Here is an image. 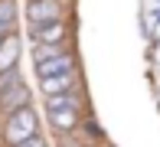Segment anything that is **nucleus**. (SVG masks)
Here are the masks:
<instances>
[{
    "label": "nucleus",
    "mask_w": 160,
    "mask_h": 147,
    "mask_svg": "<svg viewBox=\"0 0 160 147\" xmlns=\"http://www.w3.org/2000/svg\"><path fill=\"white\" fill-rule=\"evenodd\" d=\"M3 134H7V141H10V144H20L23 137L36 134V111H33L30 105H23V108H17V111H10Z\"/></svg>",
    "instance_id": "1"
},
{
    "label": "nucleus",
    "mask_w": 160,
    "mask_h": 147,
    "mask_svg": "<svg viewBox=\"0 0 160 147\" xmlns=\"http://www.w3.org/2000/svg\"><path fill=\"white\" fill-rule=\"evenodd\" d=\"M33 26L52 23V20H62V3L59 0H30V10H26Z\"/></svg>",
    "instance_id": "2"
},
{
    "label": "nucleus",
    "mask_w": 160,
    "mask_h": 147,
    "mask_svg": "<svg viewBox=\"0 0 160 147\" xmlns=\"http://www.w3.org/2000/svg\"><path fill=\"white\" fill-rule=\"evenodd\" d=\"M36 72H39V79L62 75V72H75V59H72V53H59V56L39 59V62H36Z\"/></svg>",
    "instance_id": "3"
},
{
    "label": "nucleus",
    "mask_w": 160,
    "mask_h": 147,
    "mask_svg": "<svg viewBox=\"0 0 160 147\" xmlns=\"http://www.w3.org/2000/svg\"><path fill=\"white\" fill-rule=\"evenodd\" d=\"M69 29H65L62 20H52V23H42V26H33V39L39 46H62Z\"/></svg>",
    "instance_id": "4"
},
{
    "label": "nucleus",
    "mask_w": 160,
    "mask_h": 147,
    "mask_svg": "<svg viewBox=\"0 0 160 147\" xmlns=\"http://www.w3.org/2000/svg\"><path fill=\"white\" fill-rule=\"evenodd\" d=\"M26 98H30V92L23 88V82L0 88V108H3V111H17V108H23Z\"/></svg>",
    "instance_id": "5"
},
{
    "label": "nucleus",
    "mask_w": 160,
    "mask_h": 147,
    "mask_svg": "<svg viewBox=\"0 0 160 147\" xmlns=\"http://www.w3.org/2000/svg\"><path fill=\"white\" fill-rule=\"evenodd\" d=\"M42 95H62V92H75V72H62V75H49L42 79Z\"/></svg>",
    "instance_id": "6"
},
{
    "label": "nucleus",
    "mask_w": 160,
    "mask_h": 147,
    "mask_svg": "<svg viewBox=\"0 0 160 147\" xmlns=\"http://www.w3.org/2000/svg\"><path fill=\"white\" fill-rule=\"evenodd\" d=\"M17 56H20V43L13 39H0V72H7V69H13L17 65Z\"/></svg>",
    "instance_id": "7"
},
{
    "label": "nucleus",
    "mask_w": 160,
    "mask_h": 147,
    "mask_svg": "<svg viewBox=\"0 0 160 147\" xmlns=\"http://www.w3.org/2000/svg\"><path fill=\"white\" fill-rule=\"evenodd\" d=\"M62 108L78 111V95L75 92H62V95H49L46 98V111H62Z\"/></svg>",
    "instance_id": "8"
},
{
    "label": "nucleus",
    "mask_w": 160,
    "mask_h": 147,
    "mask_svg": "<svg viewBox=\"0 0 160 147\" xmlns=\"http://www.w3.org/2000/svg\"><path fill=\"white\" fill-rule=\"evenodd\" d=\"M13 23H17V7H13V0H0V39L13 29Z\"/></svg>",
    "instance_id": "9"
},
{
    "label": "nucleus",
    "mask_w": 160,
    "mask_h": 147,
    "mask_svg": "<svg viewBox=\"0 0 160 147\" xmlns=\"http://www.w3.org/2000/svg\"><path fill=\"white\" fill-rule=\"evenodd\" d=\"M49 121H52L59 131H69V128H75L78 111H72V108H62V111H49Z\"/></svg>",
    "instance_id": "10"
},
{
    "label": "nucleus",
    "mask_w": 160,
    "mask_h": 147,
    "mask_svg": "<svg viewBox=\"0 0 160 147\" xmlns=\"http://www.w3.org/2000/svg\"><path fill=\"white\" fill-rule=\"evenodd\" d=\"M59 53H62V46H39V49H33V62L49 59V56H59Z\"/></svg>",
    "instance_id": "11"
},
{
    "label": "nucleus",
    "mask_w": 160,
    "mask_h": 147,
    "mask_svg": "<svg viewBox=\"0 0 160 147\" xmlns=\"http://www.w3.org/2000/svg\"><path fill=\"white\" fill-rule=\"evenodd\" d=\"M13 147H46V141H42V134L36 131V134H30V137H23L20 144H13Z\"/></svg>",
    "instance_id": "12"
}]
</instances>
